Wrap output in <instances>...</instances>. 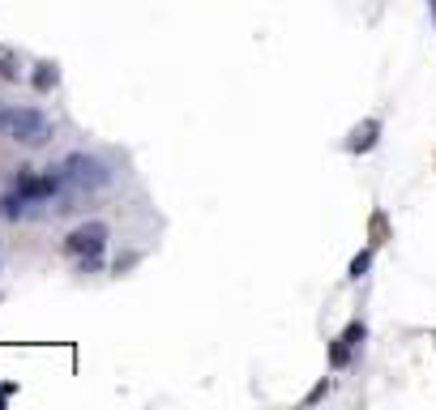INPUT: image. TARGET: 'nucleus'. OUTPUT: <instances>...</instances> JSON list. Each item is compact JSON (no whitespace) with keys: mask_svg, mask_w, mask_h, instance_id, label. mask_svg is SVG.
<instances>
[{"mask_svg":"<svg viewBox=\"0 0 436 410\" xmlns=\"http://www.w3.org/2000/svg\"><path fill=\"white\" fill-rule=\"evenodd\" d=\"M60 167H64V175H69V188H77V193H98V188H107V184H112V167L103 163L98 154L73 150Z\"/></svg>","mask_w":436,"mask_h":410,"instance_id":"f257e3e1","label":"nucleus"},{"mask_svg":"<svg viewBox=\"0 0 436 410\" xmlns=\"http://www.w3.org/2000/svg\"><path fill=\"white\" fill-rule=\"evenodd\" d=\"M376 133H381V124H376V120H364V124H359L355 133H351L347 150H351V154H364V150H372V145H376Z\"/></svg>","mask_w":436,"mask_h":410,"instance_id":"423d86ee","label":"nucleus"},{"mask_svg":"<svg viewBox=\"0 0 436 410\" xmlns=\"http://www.w3.org/2000/svg\"><path fill=\"white\" fill-rule=\"evenodd\" d=\"M9 188H17L21 197H30V201H51V197L69 193V175H64V167H47V171L17 167V175H13Z\"/></svg>","mask_w":436,"mask_h":410,"instance_id":"f03ea898","label":"nucleus"},{"mask_svg":"<svg viewBox=\"0 0 436 410\" xmlns=\"http://www.w3.org/2000/svg\"><path fill=\"white\" fill-rule=\"evenodd\" d=\"M56 77H60V73H56V64H47V60H43V64H35V90H43V94H47L51 86H56Z\"/></svg>","mask_w":436,"mask_h":410,"instance_id":"0eeeda50","label":"nucleus"},{"mask_svg":"<svg viewBox=\"0 0 436 410\" xmlns=\"http://www.w3.org/2000/svg\"><path fill=\"white\" fill-rule=\"evenodd\" d=\"M17 56H13V51L9 47H0V82H17Z\"/></svg>","mask_w":436,"mask_h":410,"instance_id":"6e6552de","label":"nucleus"},{"mask_svg":"<svg viewBox=\"0 0 436 410\" xmlns=\"http://www.w3.org/2000/svg\"><path fill=\"white\" fill-rule=\"evenodd\" d=\"M64 248H69L73 256H98L103 248H107V222L90 218V222H82V226H73L69 240H64Z\"/></svg>","mask_w":436,"mask_h":410,"instance_id":"20e7f679","label":"nucleus"},{"mask_svg":"<svg viewBox=\"0 0 436 410\" xmlns=\"http://www.w3.org/2000/svg\"><path fill=\"white\" fill-rule=\"evenodd\" d=\"M35 205H43V201H30V197H21L17 188H9L5 197H0V218H9V222H26V218H35V214H39Z\"/></svg>","mask_w":436,"mask_h":410,"instance_id":"39448f33","label":"nucleus"},{"mask_svg":"<svg viewBox=\"0 0 436 410\" xmlns=\"http://www.w3.org/2000/svg\"><path fill=\"white\" fill-rule=\"evenodd\" d=\"M9 133L21 141V145H43L51 137V124L39 107H13L9 112Z\"/></svg>","mask_w":436,"mask_h":410,"instance_id":"7ed1b4c3","label":"nucleus"},{"mask_svg":"<svg viewBox=\"0 0 436 410\" xmlns=\"http://www.w3.org/2000/svg\"><path fill=\"white\" fill-rule=\"evenodd\" d=\"M368 261H372V252H359V256H355V261H351V278H364Z\"/></svg>","mask_w":436,"mask_h":410,"instance_id":"1a4fd4ad","label":"nucleus"},{"mask_svg":"<svg viewBox=\"0 0 436 410\" xmlns=\"http://www.w3.org/2000/svg\"><path fill=\"white\" fill-rule=\"evenodd\" d=\"M5 128H9V107L0 102V133H5Z\"/></svg>","mask_w":436,"mask_h":410,"instance_id":"9d476101","label":"nucleus"}]
</instances>
